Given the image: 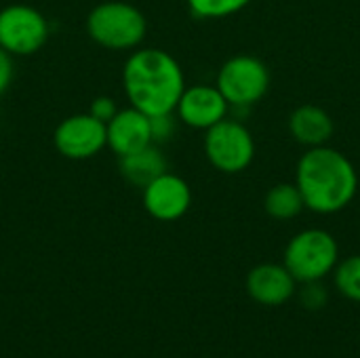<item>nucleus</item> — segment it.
I'll use <instances>...</instances> for the list:
<instances>
[{
	"label": "nucleus",
	"instance_id": "nucleus-1",
	"mask_svg": "<svg viewBox=\"0 0 360 358\" xmlns=\"http://www.w3.org/2000/svg\"><path fill=\"white\" fill-rule=\"evenodd\" d=\"M122 84L133 108L148 116L173 114L186 89L184 70L162 49H137L124 61Z\"/></svg>",
	"mask_w": 360,
	"mask_h": 358
},
{
	"label": "nucleus",
	"instance_id": "nucleus-2",
	"mask_svg": "<svg viewBox=\"0 0 360 358\" xmlns=\"http://www.w3.org/2000/svg\"><path fill=\"white\" fill-rule=\"evenodd\" d=\"M306 209L331 215L346 209L359 188L354 165L329 146L310 148L297 162V181Z\"/></svg>",
	"mask_w": 360,
	"mask_h": 358
},
{
	"label": "nucleus",
	"instance_id": "nucleus-3",
	"mask_svg": "<svg viewBox=\"0 0 360 358\" xmlns=\"http://www.w3.org/2000/svg\"><path fill=\"white\" fill-rule=\"evenodd\" d=\"M86 32L93 42L112 51H129L141 44L148 32L143 13L124 0L97 4L86 17Z\"/></svg>",
	"mask_w": 360,
	"mask_h": 358
},
{
	"label": "nucleus",
	"instance_id": "nucleus-4",
	"mask_svg": "<svg viewBox=\"0 0 360 358\" xmlns=\"http://www.w3.org/2000/svg\"><path fill=\"white\" fill-rule=\"evenodd\" d=\"M340 260L338 241L319 228L304 230L295 234L285 249V268L297 283L323 281L329 272L335 270Z\"/></svg>",
	"mask_w": 360,
	"mask_h": 358
},
{
	"label": "nucleus",
	"instance_id": "nucleus-5",
	"mask_svg": "<svg viewBox=\"0 0 360 358\" xmlns=\"http://www.w3.org/2000/svg\"><path fill=\"white\" fill-rule=\"evenodd\" d=\"M205 154L217 171L234 175L245 171L253 162L255 141L251 131L243 122L224 118L207 129Z\"/></svg>",
	"mask_w": 360,
	"mask_h": 358
},
{
	"label": "nucleus",
	"instance_id": "nucleus-6",
	"mask_svg": "<svg viewBox=\"0 0 360 358\" xmlns=\"http://www.w3.org/2000/svg\"><path fill=\"white\" fill-rule=\"evenodd\" d=\"M215 87L230 106L249 108L268 93L270 72L262 59L253 55H236L221 65Z\"/></svg>",
	"mask_w": 360,
	"mask_h": 358
},
{
	"label": "nucleus",
	"instance_id": "nucleus-7",
	"mask_svg": "<svg viewBox=\"0 0 360 358\" xmlns=\"http://www.w3.org/2000/svg\"><path fill=\"white\" fill-rule=\"evenodd\" d=\"M49 40L46 17L27 4H8L0 11V49L13 57L38 53Z\"/></svg>",
	"mask_w": 360,
	"mask_h": 358
},
{
	"label": "nucleus",
	"instance_id": "nucleus-8",
	"mask_svg": "<svg viewBox=\"0 0 360 358\" xmlns=\"http://www.w3.org/2000/svg\"><path fill=\"white\" fill-rule=\"evenodd\" d=\"M53 143L57 152L70 160L93 158L108 146L105 124L89 112L68 116L57 124L53 133Z\"/></svg>",
	"mask_w": 360,
	"mask_h": 358
},
{
	"label": "nucleus",
	"instance_id": "nucleus-9",
	"mask_svg": "<svg viewBox=\"0 0 360 358\" xmlns=\"http://www.w3.org/2000/svg\"><path fill=\"white\" fill-rule=\"evenodd\" d=\"M143 190V209L158 222H177L192 205V190L188 181L175 173H162Z\"/></svg>",
	"mask_w": 360,
	"mask_h": 358
},
{
	"label": "nucleus",
	"instance_id": "nucleus-10",
	"mask_svg": "<svg viewBox=\"0 0 360 358\" xmlns=\"http://www.w3.org/2000/svg\"><path fill=\"white\" fill-rule=\"evenodd\" d=\"M228 108L230 103L226 101V97L219 93L217 87L194 84L184 89L175 112L179 120L186 122L188 127L207 131L228 116Z\"/></svg>",
	"mask_w": 360,
	"mask_h": 358
},
{
	"label": "nucleus",
	"instance_id": "nucleus-11",
	"mask_svg": "<svg viewBox=\"0 0 360 358\" xmlns=\"http://www.w3.org/2000/svg\"><path fill=\"white\" fill-rule=\"evenodd\" d=\"M105 135H108V148L118 158L139 152L146 146L154 143L150 116L133 106L118 110V114L105 124Z\"/></svg>",
	"mask_w": 360,
	"mask_h": 358
},
{
	"label": "nucleus",
	"instance_id": "nucleus-12",
	"mask_svg": "<svg viewBox=\"0 0 360 358\" xmlns=\"http://www.w3.org/2000/svg\"><path fill=\"white\" fill-rule=\"evenodd\" d=\"M297 281L285 268V264H259L247 274V293L262 306H283L295 295Z\"/></svg>",
	"mask_w": 360,
	"mask_h": 358
},
{
	"label": "nucleus",
	"instance_id": "nucleus-13",
	"mask_svg": "<svg viewBox=\"0 0 360 358\" xmlns=\"http://www.w3.org/2000/svg\"><path fill=\"white\" fill-rule=\"evenodd\" d=\"M289 131L302 146L316 148L325 146L333 135V120L323 108L306 103L289 116Z\"/></svg>",
	"mask_w": 360,
	"mask_h": 358
},
{
	"label": "nucleus",
	"instance_id": "nucleus-14",
	"mask_svg": "<svg viewBox=\"0 0 360 358\" xmlns=\"http://www.w3.org/2000/svg\"><path fill=\"white\" fill-rule=\"evenodd\" d=\"M120 173L131 186L146 188L152 179L167 173V158L162 156V152L158 150L156 143H150L139 152L122 156Z\"/></svg>",
	"mask_w": 360,
	"mask_h": 358
},
{
	"label": "nucleus",
	"instance_id": "nucleus-15",
	"mask_svg": "<svg viewBox=\"0 0 360 358\" xmlns=\"http://www.w3.org/2000/svg\"><path fill=\"white\" fill-rule=\"evenodd\" d=\"M266 213L278 222H287L293 219L302 213V209H306L302 192L295 184H278L274 186L268 194H266Z\"/></svg>",
	"mask_w": 360,
	"mask_h": 358
},
{
	"label": "nucleus",
	"instance_id": "nucleus-16",
	"mask_svg": "<svg viewBox=\"0 0 360 358\" xmlns=\"http://www.w3.org/2000/svg\"><path fill=\"white\" fill-rule=\"evenodd\" d=\"M335 287L346 300L360 304V255H350L335 266Z\"/></svg>",
	"mask_w": 360,
	"mask_h": 358
},
{
	"label": "nucleus",
	"instance_id": "nucleus-17",
	"mask_svg": "<svg viewBox=\"0 0 360 358\" xmlns=\"http://www.w3.org/2000/svg\"><path fill=\"white\" fill-rule=\"evenodd\" d=\"M251 0H188L190 11L200 19H221L243 11Z\"/></svg>",
	"mask_w": 360,
	"mask_h": 358
},
{
	"label": "nucleus",
	"instance_id": "nucleus-18",
	"mask_svg": "<svg viewBox=\"0 0 360 358\" xmlns=\"http://www.w3.org/2000/svg\"><path fill=\"white\" fill-rule=\"evenodd\" d=\"M327 300H329V295H327L325 287L321 285V281L304 283V289L300 291V302H302V306H304L306 310L316 312V310L325 308Z\"/></svg>",
	"mask_w": 360,
	"mask_h": 358
},
{
	"label": "nucleus",
	"instance_id": "nucleus-19",
	"mask_svg": "<svg viewBox=\"0 0 360 358\" xmlns=\"http://www.w3.org/2000/svg\"><path fill=\"white\" fill-rule=\"evenodd\" d=\"M150 124H152V141L160 143L171 139V135L175 133V120L173 114H158V116H150Z\"/></svg>",
	"mask_w": 360,
	"mask_h": 358
},
{
	"label": "nucleus",
	"instance_id": "nucleus-20",
	"mask_svg": "<svg viewBox=\"0 0 360 358\" xmlns=\"http://www.w3.org/2000/svg\"><path fill=\"white\" fill-rule=\"evenodd\" d=\"M89 114L95 116L97 120H101L103 124H108V122L118 114V106H116V101H114L112 97H105V95H103V97L93 99Z\"/></svg>",
	"mask_w": 360,
	"mask_h": 358
},
{
	"label": "nucleus",
	"instance_id": "nucleus-21",
	"mask_svg": "<svg viewBox=\"0 0 360 358\" xmlns=\"http://www.w3.org/2000/svg\"><path fill=\"white\" fill-rule=\"evenodd\" d=\"M13 80V55L0 49V95L11 87Z\"/></svg>",
	"mask_w": 360,
	"mask_h": 358
}]
</instances>
